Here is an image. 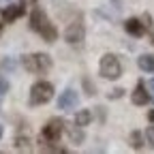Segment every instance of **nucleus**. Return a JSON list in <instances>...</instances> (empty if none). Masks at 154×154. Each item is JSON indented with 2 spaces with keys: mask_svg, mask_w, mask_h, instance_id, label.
Wrapping results in <instances>:
<instances>
[{
  "mask_svg": "<svg viewBox=\"0 0 154 154\" xmlns=\"http://www.w3.org/2000/svg\"><path fill=\"white\" fill-rule=\"evenodd\" d=\"M128 143H131V148L133 150H143V133L141 131H131V135H128Z\"/></svg>",
  "mask_w": 154,
  "mask_h": 154,
  "instance_id": "4468645a",
  "label": "nucleus"
},
{
  "mask_svg": "<svg viewBox=\"0 0 154 154\" xmlns=\"http://www.w3.org/2000/svg\"><path fill=\"white\" fill-rule=\"evenodd\" d=\"M143 139H146V143L154 150V126H148L146 128V133H143Z\"/></svg>",
  "mask_w": 154,
  "mask_h": 154,
  "instance_id": "6ab92c4d",
  "label": "nucleus"
},
{
  "mask_svg": "<svg viewBox=\"0 0 154 154\" xmlns=\"http://www.w3.org/2000/svg\"><path fill=\"white\" fill-rule=\"evenodd\" d=\"M22 5L26 7V5H30V7H34L36 5V0H22Z\"/></svg>",
  "mask_w": 154,
  "mask_h": 154,
  "instance_id": "5701e85b",
  "label": "nucleus"
},
{
  "mask_svg": "<svg viewBox=\"0 0 154 154\" xmlns=\"http://www.w3.org/2000/svg\"><path fill=\"white\" fill-rule=\"evenodd\" d=\"M77 105H79V94H77L73 88H66L64 92H60V96H58V109L73 111Z\"/></svg>",
  "mask_w": 154,
  "mask_h": 154,
  "instance_id": "0eeeda50",
  "label": "nucleus"
},
{
  "mask_svg": "<svg viewBox=\"0 0 154 154\" xmlns=\"http://www.w3.org/2000/svg\"><path fill=\"white\" fill-rule=\"evenodd\" d=\"M86 38V26L82 22V17L79 19H75V22H71L64 30V41L69 45H79L82 41Z\"/></svg>",
  "mask_w": 154,
  "mask_h": 154,
  "instance_id": "423d86ee",
  "label": "nucleus"
},
{
  "mask_svg": "<svg viewBox=\"0 0 154 154\" xmlns=\"http://www.w3.org/2000/svg\"><path fill=\"white\" fill-rule=\"evenodd\" d=\"M124 30H126V34H131L135 38H141L146 34V28H143V24H141L139 17H128L126 22H124Z\"/></svg>",
  "mask_w": 154,
  "mask_h": 154,
  "instance_id": "9d476101",
  "label": "nucleus"
},
{
  "mask_svg": "<svg viewBox=\"0 0 154 154\" xmlns=\"http://www.w3.org/2000/svg\"><path fill=\"white\" fill-rule=\"evenodd\" d=\"M30 28L36 32V34H41V38L45 43H54L58 41V30L56 26L51 24V19L47 17L45 9H41L38 5H34L32 13H30Z\"/></svg>",
  "mask_w": 154,
  "mask_h": 154,
  "instance_id": "f257e3e1",
  "label": "nucleus"
},
{
  "mask_svg": "<svg viewBox=\"0 0 154 154\" xmlns=\"http://www.w3.org/2000/svg\"><path fill=\"white\" fill-rule=\"evenodd\" d=\"M62 133H64V120L54 116V118H49L45 122V126L41 128V135H38V137L45 139V141H60Z\"/></svg>",
  "mask_w": 154,
  "mask_h": 154,
  "instance_id": "39448f33",
  "label": "nucleus"
},
{
  "mask_svg": "<svg viewBox=\"0 0 154 154\" xmlns=\"http://www.w3.org/2000/svg\"><path fill=\"white\" fill-rule=\"evenodd\" d=\"M92 122V111L90 109H77L75 111V124L77 126H88Z\"/></svg>",
  "mask_w": 154,
  "mask_h": 154,
  "instance_id": "ddd939ff",
  "label": "nucleus"
},
{
  "mask_svg": "<svg viewBox=\"0 0 154 154\" xmlns=\"http://www.w3.org/2000/svg\"><path fill=\"white\" fill-rule=\"evenodd\" d=\"M148 86H150V90L154 92V77H152V79H150V84H148Z\"/></svg>",
  "mask_w": 154,
  "mask_h": 154,
  "instance_id": "393cba45",
  "label": "nucleus"
},
{
  "mask_svg": "<svg viewBox=\"0 0 154 154\" xmlns=\"http://www.w3.org/2000/svg\"><path fill=\"white\" fill-rule=\"evenodd\" d=\"M99 73H101V77H105V79L116 82L122 75L120 58L116 56V54H103L101 56V62H99Z\"/></svg>",
  "mask_w": 154,
  "mask_h": 154,
  "instance_id": "20e7f679",
  "label": "nucleus"
},
{
  "mask_svg": "<svg viewBox=\"0 0 154 154\" xmlns=\"http://www.w3.org/2000/svg\"><path fill=\"white\" fill-rule=\"evenodd\" d=\"M2 28H5V19H2V13H0V34H2Z\"/></svg>",
  "mask_w": 154,
  "mask_h": 154,
  "instance_id": "b1692460",
  "label": "nucleus"
},
{
  "mask_svg": "<svg viewBox=\"0 0 154 154\" xmlns=\"http://www.w3.org/2000/svg\"><path fill=\"white\" fill-rule=\"evenodd\" d=\"M131 101H133V105H137V107H143V105H148L152 101V96H150V92H148V88H146V84L141 79L137 82L135 90L131 92Z\"/></svg>",
  "mask_w": 154,
  "mask_h": 154,
  "instance_id": "6e6552de",
  "label": "nucleus"
},
{
  "mask_svg": "<svg viewBox=\"0 0 154 154\" xmlns=\"http://www.w3.org/2000/svg\"><path fill=\"white\" fill-rule=\"evenodd\" d=\"M141 24H143L146 32H154V19H152L150 13H143V15H141Z\"/></svg>",
  "mask_w": 154,
  "mask_h": 154,
  "instance_id": "dca6fc26",
  "label": "nucleus"
},
{
  "mask_svg": "<svg viewBox=\"0 0 154 154\" xmlns=\"http://www.w3.org/2000/svg\"><path fill=\"white\" fill-rule=\"evenodd\" d=\"M124 94H126L124 88H113L111 92H107V99H109V101H118V99H122Z\"/></svg>",
  "mask_w": 154,
  "mask_h": 154,
  "instance_id": "a211bd4d",
  "label": "nucleus"
},
{
  "mask_svg": "<svg viewBox=\"0 0 154 154\" xmlns=\"http://www.w3.org/2000/svg\"><path fill=\"white\" fill-rule=\"evenodd\" d=\"M15 148L17 150H30V139H28V135H22V133H17L15 135Z\"/></svg>",
  "mask_w": 154,
  "mask_h": 154,
  "instance_id": "2eb2a0df",
  "label": "nucleus"
},
{
  "mask_svg": "<svg viewBox=\"0 0 154 154\" xmlns=\"http://www.w3.org/2000/svg\"><path fill=\"white\" fill-rule=\"evenodd\" d=\"M137 66L143 73H154V54H141L137 58Z\"/></svg>",
  "mask_w": 154,
  "mask_h": 154,
  "instance_id": "f8f14e48",
  "label": "nucleus"
},
{
  "mask_svg": "<svg viewBox=\"0 0 154 154\" xmlns=\"http://www.w3.org/2000/svg\"><path fill=\"white\" fill-rule=\"evenodd\" d=\"M82 84H84V90H86V94H88V96H94V94H96V86L90 82V77H84Z\"/></svg>",
  "mask_w": 154,
  "mask_h": 154,
  "instance_id": "f3484780",
  "label": "nucleus"
},
{
  "mask_svg": "<svg viewBox=\"0 0 154 154\" xmlns=\"http://www.w3.org/2000/svg\"><path fill=\"white\" fill-rule=\"evenodd\" d=\"M54 84L51 82H45V79H38L32 84L30 88V107H41L45 103H49L54 99Z\"/></svg>",
  "mask_w": 154,
  "mask_h": 154,
  "instance_id": "7ed1b4c3",
  "label": "nucleus"
},
{
  "mask_svg": "<svg viewBox=\"0 0 154 154\" xmlns=\"http://www.w3.org/2000/svg\"><path fill=\"white\" fill-rule=\"evenodd\" d=\"M148 122H150V124H154V109H150V111H148Z\"/></svg>",
  "mask_w": 154,
  "mask_h": 154,
  "instance_id": "4be33fe9",
  "label": "nucleus"
},
{
  "mask_svg": "<svg viewBox=\"0 0 154 154\" xmlns=\"http://www.w3.org/2000/svg\"><path fill=\"white\" fill-rule=\"evenodd\" d=\"M15 66H17V64H15L13 58H5V60H2V69H5L7 73H13V71H15Z\"/></svg>",
  "mask_w": 154,
  "mask_h": 154,
  "instance_id": "aec40b11",
  "label": "nucleus"
},
{
  "mask_svg": "<svg viewBox=\"0 0 154 154\" xmlns=\"http://www.w3.org/2000/svg\"><path fill=\"white\" fill-rule=\"evenodd\" d=\"M0 105H2V94H0Z\"/></svg>",
  "mask_w": 154,
  "mask_h": 154,
  "instance_id": "c85d7f7f",
  "label": "nucleus"
},
{
  "mask_svg": "<svg viewBox=\"0 0 154 154\" xmlns=\"http://www.w3.org/2000/svg\"><path fill=\"white\" fill-rule=\"evenodd\" d=\"M0 2H11V0H0Z\"/></svg>",
  "mask_w": 154,
  "mask_h": 154,
  "instance_id": "cd10ccee",
  "label": "nucleus"
},
{
  "mask_svg": "<svg viewBox=\"0 0 154 154\" xmlns=\"http://www.w3.org/2000/svg\"><path fill=\"white\" fill-rule=\"evenodd\" d=\"M2 135H5V128H2V124H0V139H2Z\"/></svg>",
  "mask_w": 154,
  "mask_h": 154,
  "instance_id": "a878e982",
  "label": "nucleus"
},
{
  "mask_svg": "<svg viewBox=\"0 0 154 154\" xmlns=\"http://www.w3.org/2000/svg\"><path fill=\"white\" fill-rule=\"evenodd\" d=\"M150 38H152V41H150V43L154 45V32H150Z\"/></svg>",
  "mask_w": 154,
  "mask_h": 154,
  "instance_id": "bb28decb",
  "label": "nucleus"
},
{
  "mask_svg": "<svg viewBox=\"0 0 154 154\" xmlns=\"http://www.w3.org/2000/svg\"><path fill=\"white\" fill-rule=\"evenodd\" d=\"M9 88H11V86H9V82H7V79H0V94L5 96V94L9 92Z\"/></svg>",
  "mask_w": 154,
  "mask_h": 154,
  "instance_id": "412c9836",
  "label": "nucleus"
},
{
  "mask_svg": "<svg viewBox=\"0 0 154 154\" xmlns=\"http://www.w3.org/2000/svg\"><path fill=\"white\" fill-rule=\"evenodd\" d=\"M19 62H22L24 71L32 73V75H47L54 66V60L47 56V54H26L19 58Z\"/></svg>",
  "mask_w": 154,
  "mask_h": 154,
  "instance_id": "f03ea898",
  "label": "nucleus"
},
{
  "mask_svg": "<svg viewBox=\"0 0 154 154\" xmlns=\"http://www.w3.org/2000/svg\"><path fill=\"white\" fill-rule=\"evenodd\" d=\"M64 128H66V135H69L71 143H75V146H82V143L86 141L84 126H77V124H73V126H64Z\"/></svg>",
  "mask_w": 154,
  "mask_h": 154,
  "instance_id": "9b49d317",
  "label": "nucleus"
},
{
  "mask_svg": "<svg viewBox=\"0 0 154 154\" xmlns=\"http://www.w3.org/2000/svg\"><path fill=\"white\" fill-rule=\"evenodd\" d=\"M24 11H26V7L24 5H7L2 11V19H5V24H13L15 19H19L24 15Z\"/></svg>",
  "mask_w": 154,
  "mask_h": 154,
  "instance_id": "1a4fd4ad",
  "label": "nucleus"
}]
</instances>
